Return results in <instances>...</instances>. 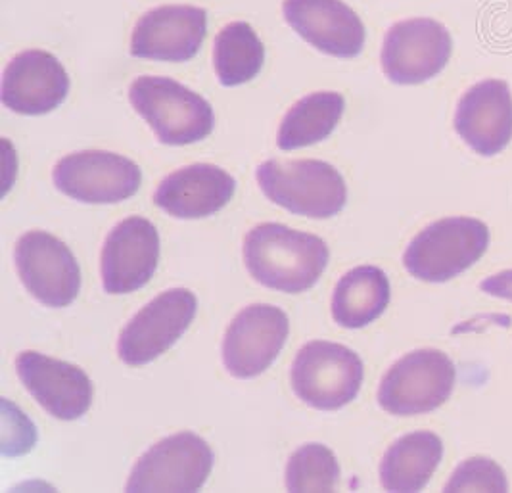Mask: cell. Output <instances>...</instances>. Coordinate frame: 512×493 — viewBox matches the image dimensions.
Instances as JSON below:
<instances>
[{"label":"cell","mask_w":512,"mask_h":493,"mask_svg":"<svg viewBox=\"0 0 512 493\" xmlns=\"http://www.w3.org/2000/svg\"><path fill=\"white\" fill-rule=\"evenodd\" d=\"M338 482V459L323 444L300 447L286 465V488L290 492H334Z\"/></svg>","instance_id":"cell-24"},{"label":"cell","mask_w":512,"mask_h":493,"mask_svg":"<svg viewBox=\"0 0 512 493\" xmlns=\"http://www.w3.org/2000/svg\"><path fill=\"white\" fill-rule=\"evenodd\" d=\"M457 369L442 350L407 353L382 378L378 403L396 417H413L442 407L455 388Z\"/></svg>","instance_id":"cell-6"},{"label":"cell","mask_w":512,"mask_h":493,"mask_svg":"<svg viewBox=\"0 0 512 493\" xmlns=\"http://www.w3.org/2000/svg\"><path fill=\"white\" fill-rule=\"evenodd\" d=\"M489 227L472 217H445L411 240L403 265L419 281L447 282L488 252Z\"/></svg>","instance_id":"cell-4"},{"label":"cell","mask_w":512,"mask_h":493,"mask_svg":"<svg viewBox=\"0 0 512 493\" xmlns=\"http://www.w3.org/2000/svg\"><path fill=\"white\" fill-rule=\"evenodd\" d=\"M16 369L25 390L54 419L77 421L91 409L93 380L81 367L43 353L22 352Z\"/></svg>","instance_id":"cell-14"},{"label":"cell","mask_w":512,"mask_h":493,"mask_svg":"<svg viewBox=\"0 0 512 493\" xmlns=\"http://www.w3.org/2000/svg\"><path fill=\"white\" fill-rule=\"evenodd\" d=\"M442 438L434 432H413L394 442L380 463V484L388 492H420L440 467Z\"/></svg>","instance_id":"cell-20"},{"label":"cell","mask_w":512,"mask_h":493,"mask_svg":"<svg viewBox=\"0 0 512 493\" xmlns=\"http://www.w3.org/2000/svg\"><path fill=\"white\" fill-rule=\"evenodd\" d=\"M455 131L480 156L501 154L512 141V94L501 79H488L466 91L457 112Z\"/></svg>","instance_id":"cell-18"},{"label":"cell","mask_w":512,"mask_h":493,"mask_svg":"<svg viewBox=\"0 0 512 493\" xmlns=\"http://www.w3.org/2000/svg\"><path fill=\"white\" fill-rule=\"evenodd\" d=\"M265 62V47L246 22L227 24L213 43V68L223 87H238L256 79Z\"/></svg>","instance_id":"cell-23"},{"label":"cell","mask_w":512,"mask_h":493,"mask_svg":"<svg viewBox=\"0 0 512 493\" xmlns=\"http://www.w3.org/2000/svg\"><path fill=\"white\" fill-rule=\"evenodd\" d=\"M390 298L388 275L380 267L361 265L348 271L336 284L332 317L344 329H363L386 311Z\"/></svg>","instance_id":"cell-21"},{"label":"cell","mask_w":512,"mask_h":493,"mask_svg":"<svg viewBox=\"0 0 512 493\" xmlns=\"http://www.w3.org/2000/svg\"><path fill=\"white\" fill-rule=\"evenodd\" d=\"M236 179L223 167L192 164L167 175L154 194L156 206L177 219H204L231 204Z\"/></svg>","instance_id":"cell-19"},{"label":"cell","mask_w":512,"mask_h":493,"mask_svg":"<svg viewBox=\"0 0 512 493\" xmlns=\"http://www.w3.org/2000/svg\"><path fill=\"white\" fill-rule=\"evenodd\" d=\"M480 290L495 298H505L512 302V269L501 271L497 275H491L480 284Z\"/></svg>","instance_id":"cell-26"},{"label":"cell","mask_w":512,"mask_h":493,"mask_svg":"<svg viewBox=\"0 0 512 493\" xmlns=\"http://www.w3.org/2000/svg\"><path fill=\"white\" fill-rule=\"evenodd\" d=\"M365 367L357 353L334 342H309L292 365V390L319 411H336L357 398Z\"/></svg>","instance_id":"cell-5"},{"label":"cell","mask_w":512,"mask_h":493,"mask_svg":"<svg viewBox=\"0 0 512 493\" xmlns=\"http://www.w3.org/2000/svg\"><path fill=\"white\" fill-rule=\"evenodd\" d=\"M52 181L71 200L119 204L139 192L142 171L133 160L116 152L83 150L54 165Z\"/></svg>","instance_id":"cell-9"},{"label":"cell","mask_w":512,"mask_h":493,"mask_svg":"<svg viewBox=\"0 0 512 493\" xmlns=\"http://www.w3.org/2000/svg\"><path fill=\"white\" fill-rule=\"evenodd\" d=\"M346 112V98L334 91L303 96L280 123V150H298L328 139Z\"/></svg>","instance_id":"cell-22"},{"label":"cell","mask_w":512,"mask_h":493,"mask_svg":"<svg viewBox=\"0 0 512 493\" xmlns=\"http://www.w3.org/2000/svg\"><path fill=\"white\" fill-rule=\"evenodd\" d=\"M328 261L323 238L279 223H261L244 240V263L254 281L284 294H302L315 286Z\"/></svg>","instance_id":"cell-1"},{"label":"cell","mask_w":512,"mask_h":493,"mask_svg":"<svg viewBox=\"0 0 512 493\" xmlns=\"http://www.w3.org/2000/svg\"><path fill=\"white\" fill-rule=\"evenodd\" d=\"M282 16L305 43L334 58L363 52L367 29L344 0H284Z\"/></svg>","instance_id":"cell-17"},{"label":"cell","mask_w":512,"mask_h":493,"mask_svg":"<svg viewBox=\"0 0 512 493\" xmlns=\"http://www.w3.org/2000/svg\"><path fill=\"white\" fill-rule=\"evenodd\" d=\"M213 451L194 432L163 438L133 467L127 492H198L210 478Z\"/></svg>","instance_id":"cell-7"},{"label":"cell","mask_w":512,"mask_h":493,"mask_svg":"<svg viewBox=\"0 0 512 493\" xmlns=\"http://www.w3.org/2000/svg\"><path fill=\"white\" fill-rule=\"evenodd\" d=\"M160 261V233L152 221L129 217L110 231L102 250V284L108 294H131L152 281Z\"/></svg>","instance_id":"cell-15"},{"label":"cell","mask_w":512,"mask_h":493,"mask_svg":"<svg viewBox=\"0 0 512 493\" xmlns=\"http://www.w3.org/2000/svg\"><path fill=\"white\" fill-rule=\"evenodd\" d=\"M16 267L25 288L43 306L68 307L81 290V269L70 248L45 231L25 233L16 246Z\"/></svg>","instance_id":"cell-11"},{"label":"cell","mask_w":512,"mask_h":493,"mask_svg":"<svg viewBox=\"0 0 512 493\" xmlns=\"http://www.w3.org/2000/svg\"><path fill=\"white\" fill-rule=\"evenodd\" d=\"M507 474L489 457H470L453 472L445 492H507Z\"/></svg>","instance_id":"cell-25"},{"label":"cell","mask_w":512,"mask_h":493,"mask_svg":"<svg viewBox=\"0 0 512 493\" xmlns=\"http://www.w3.org/2000/svg\"><path fill=\"white\" fill-rule=\"evenodd\" d=\"M198 300L187 288H173L154 298L121 330L117 353L131 367L152 363L173 348L192 325Z\"/></svg>","instance_id":"cell-10"},{"label":"cell","mask_w":512,"mask_h":493,"mask_svg":"<svg viewBox=\"0 0 512 493\" xmlns=\"http://www.w3.org/2000/svg\"><path fill=\"white\" fill-rule=\"evenodd\" d=\"M290 334L288 315L279 307L254 304L242 309L227 329L223 361L236 378H256L279 357Z\"/></svg>","instance_id":"cell-13"},{"label":"cell","mask_w":512,"mask_h":493,"mask_svg":"<svg viewBox=\"0 0 512 493\" xmlns=\"http://www.w3.org/2000/svg\"><path fill=\"white\" fill-rule=\"evenodd\" d=\"M129 100L167 146H187L213 133L215 114L210 102L175 79L142 75L131 83Z\"/></svg>","instance_id":"cell-3"},{"label":"cell","mask_w":512,"mask_h":493,"mask_svg":"<svg viewBox=\"0 0 512 493\" xmlns=\"http://www.w3.org/2000/svg\"><path fill=\"white\" fill-rule=\"evenodd\" d=\"M208 35V10L163 4L144 12L131 35V56L154 62L192 60Z\"/></svg>","instance_id":"cell-12"},{"label":"cell","mask_w":512,"mask_h":493,"mask_svg":"<svg viewBox=\"0 0 512 493\" xmlns=\"http://www.w3.org/2000/svg\"><path fill=\"white\" fill-rule=\"evenodd\" d=\"M256 177L263 194L294 215L330 219L348 204L344 175L321 160H267Z\"/></svg>","instance_id":"cell-2"},{"label":"cell","mask_w":512,"mask_h":493,"mask_svg":"<svg viewBox=\"0 0 512 493\" xmlns=\"http://www.w3.org/2000/svg\"><path fill=\"white\" fill-rule=\"evenodd\" d=\"M70 75L47 50H25L10 60L2 75V104L22 116H45L64 104Z\"/></svg>","instance_id":"cell-16"},{"label":"cell","mask_w":512,"mask_h":493,"mask_svg":"<svg viewBox=\"0 0 512 493\" xmlns=\"http://www.w3.org/2000/svg\"><path fill=\"white\" fill-rule=\"evenodd\" d=\"M453 54L445 25L432 18H411L392 25L384 37L380 64L396 85H420L440 75Z\"/></svg>","instance_id":"cell-8"}]
</instances>
